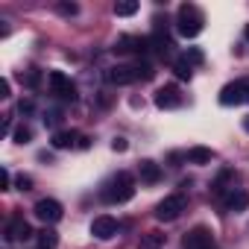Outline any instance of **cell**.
<instances>
[{
	"label": "cell",
	"instance_id": "3957f363",
	"mask_svg": "<svg viewBox=\"0 0 249 249\" xmlns=\"http://www.w3.org/2000/svg\"><path fill=\"white\" fill-rule=\"evenodd\" d=\"M182 211H185V196H182V194H170V196H164V199L156 205V220L173 223V220L182 217Z\"/></svg>",
	"mask_w": 249,
	"mask_h": 249
},
{
	"label": "cell",
	"instance_id": "8fae6325",
	"mask_svg": "<svg viewBox=\"0 0 249 249\" xmlns=\"http://www.w3.org/2000/svg\"><path fill=\"white\" fill-rule=\"evenodd\" d=\"M117 53H147L150 50V38H138V36H123L114 44Z\"/></svg>",
	"mask_w": 249,
	"mask_h": 249
},
{
	"label": "cell",
	"instance_id": "ac0fdd59",
	"mask_svg": "<svg viewBox=\"0 0 249 249\" xmlns=\"http://www.w3.org/2000/svg\"><path fill=\"white\" fill-rule=\"evenodd\" d=\"M173 73H176L179 79H191V76H194V65L182 56V59H176V62H173Z\"/></svg>",
	"mask_w": 249,
	"mask_h": 249
},
{
	"label": "cell",
	"instance_id": "44dd1931",
	"mask_svg": "<svg viewBox=\"0 0 249 249\" xmlns=\"http://www.w3.org/2000/svg\"><path fill=\"white\" fill-rule=\"evenodd\" d=\"M150 44H153V47H156L161 56H164V53H170V47H173V41H170L167 36H161V33H156V36L150 38Z\"/></svg>",
	"mask_w": 249,
	"mask_h": 249
},
{
	"label": "cell",
	"instance_id": "52a82bcc",
	"mask_svg": "<svg viewBox=\"0 0 249 249\" xmlns=\"http://www.w3.org/2000/svg\"><path fill=\"white\" fill-rule=\"evenodd\" d=\"M33 211H36V217H38L41 223H47V226H50V223H59L62 214H65V211H62V202H56V199H38Z\"/></svg>",
	"mask_w": 249,
	"mask_h": 249
},
{
	"label": "cell",
	"instance_id": "4fadbf2b",
	"mask_svg": "<svg viewBox=\"0 0 249 249\" xmlns=\"http://www.w3.org/2000/svg\"><path fill=\"white\" fill-rule=\"evenodd\" d=\"M226 208H229V211H234V214L246 211V208H249V194H246V191H240V188H234V191L226 196Z\"/></svg>",
	"mask_w": 249,
	"mask_h": 249
},
{
	"label": "cell",
	"instance_id": "6da1fadb",
	"mask_svg": "<svg viewBox=\"0 0 249 249\" xmlns=\"http://www.w3.org/2000/svg\"><path fill=\"white\" fill-rule=\"evenodd\" d=\"M103 196H106V202H129V199L135 196V179H132V173L120 170V173L108 182V188L103 191Z\"/></svg>",
	"mask_w": 249,
	"mask_h": 249
},
{
	"label": "cell",
	"instance_id": "2e32d148",
	"mask_svg": "<svg viewBox=\"0 0 249 249\" xmlns=\"http://www.w3.org/2000/svg\"><path fill=\"white\" fill-rule=\"evenodd\" d=\"M191 164H208L211 159H214V153L208 150V147H194V150H188V156H185Z\"/></svg>",
	"mask_w": 249,
	"mask_h": 249
},
{
	"label": "cell",
	"instance_id": "d6a6232c",
	"mask_svg": "<svg viewBox=\"0 0 249 249\" xmlns=\"http://www.w3.org/2000/svg\"><path fill=\"white\" fill-rule=\"evenodd\" d=\"M246 38H249V24H246Z\"/></svg>",
	"mask_w": 249,
	"mask_h": 249
},
{
	"label": "cell",
	"instance_id": "1f68e13d",
	"mask_svg": "<svg viewBox=\"0 0 249 249\" xmlns=\"http://www.w3.org/2000/svg\"><path fill=\"white\" fill-rule=\"evenodd\" d=\"M243 129H246V132H249V117H246V120H243Z\"/></svg>",
	"mask_w": 249,
	"mask_h": 249
},
{
	"label": "cell",
	"instance_id": "cb8c5ba5",
	"mask_svg": "<svg viewBox=\"0 0 249 249\" xmlns=\"http://www.w3.org/2000/svg\"><path fill=\"white\" fill-rule=\"evenodd\" d=\"M30 141H33V129L18 126V129H15V144H30Z\"/></svg>",
	"mask_w": 249,
	"mask_h": 249
},
{
	"label": "cell",
	"instance_id": "d6986e66",
	"mask_svg": "<svg viewBox=\"0 0 249 249\" xmlns=\"http://www.w3.org/2000/svg\"><path fill=\"white\" fill-rule=\"evenodd\" d=\"M138 12V3L135 0H120V3H114V15L117 18H129V15H135Z\"/></svg>",
	"mask_w": 249,
	"mask_h": 249
},
{
	"label": "cell",
	"instance_id": "4316f807",
	"mask_svg": "<svg viewBox=\"0 0 249 249\" xmlns=\"http://www.w3.org/2000/svg\"><path fill=\"white\" fill-rule=\"evenodd\" d=\"M15 188H18V191H30V188H33V179H30V176H24V173H21V176H18V179H15Z\"/></svg>",
	"mask_w": 249,
	"mask_h": 249
},
{
	"label": "cell",
	"instance_id": "5bb4252c",
	"mask_svg": "<svg viewBox=\"0 0 249 249\" xmlns=\"http://www.w3.org/2000/svg\"><path fill=\"white\" fill-rule=\"evenodd\" d=\"M138 173H141V182H147V185H156V182L161 179V167H159L156 161H150V159H144V161H141Z\"/></svg>",
	"mask_w": 249,
	"mask_h": 249
},
{
	"label": "cell",
	"instance_id": "7c38bea8",
	"mask_svg": "<svg viewBox=\"0 0 249 249\" xmlns=\"http://www.w3.org/2000/svg\"><path fill=\"white\" fill-rule=\"evenodd\" d=\"M156 106H159V108H179V106H182V94H179V88H176V85H164V88H159V94H156Z\"/></svg>",
	"mask_w": 249,
	"mask_h": 249
},
{
	"label": "cell",
	"instance_id": "ffe728a7",
	"mask_svg": "<svg viewBox=\"0 0 249 249\" xmlns=\"http://www.w3.org/2000/svg\"><path fill=\"white\" fill-rule=\"evenodd\" d=\"M56 243H59V234H56L53 229L38 231V246H41V249H56Z\"/></svg>",
	"mask_w": 249,
	"mask_h": 249
},
{
	"label": "cell",
	"instance_id": "9a60e30c",
	"mask_svg": "<svg viewBox=\"0 0 249 249\" xmlns=\"http://www.w3.org/2000/svg\"><path fill=\"white\" fill-rule=\"evenodd\" d=\"M138 249H164V234H161V231H147V234H141Z\"/></svg>",
	"mask_w": 249,
	"mask_h": 249
},
{
	"label": "cell",
	"instance_id": "5b68a950",
	"mask_svg": "<svg viewBox=\"0 0 249 249\" xmlns=\"http://www.w3.org/2000/svg\"><path fill=\"white\" fill-rule=\"evenodd\" d=\"M182 246H185V249H214V234H211V229H205V226H194V229L185 234Z\"/></svg>",
	"mask_w": 249,
	"mask_h": 249
},
{
	"label": "cell",
	"instance_id": "7402d4cb",
	"mask_svg": "<svg viewBox=\"0 0 249 249\" xmlns=\"http://www.w3.org/2000/svg\"><path fill=\"white\" fill-rule=\"evenodd\" d=\"M229 179H234V173H231V170H223V173L217 176V182H214V194H217V196H223V194L229 191V188H226V185H229Z\"/></svg>",
	"mask_w": 249,
	"mask_h": 249
},
{
	"label": "cell",
	"instance_id": "f1b7e54d",
	"mask_svg": "<svg viewBox=\"0 0 249 249\" xmlns=\"http://www.w3.org/2000/svg\"><path fill=\"white\" fill-rule=\"evenodd\" d=\"M33 108H36V106H33L30 100H21V103H18V111H21V114H33Z\"/></svg>",
	"mask_w": 249,
	"mask_h": 249
},
{
	"label": "cell",
	"instance_id": "83f0119b",
	"mask_svg": "<svg viewBox=\"0 0 249 249\" xmlns=\"http://www.w3.org/2000/svg\"><path fill=\"white\" fill-rule=\"evenodd\" d=\"M126 147H129L126 138H114V141H111V150H114V153H126Z\"/></svg>",
	"mask_w": 249,
	"mask_h": 249
},
{
	"label": "cell",
	"instance_id": "4dcf8cb0",
	"mask_svg": "<svg viewBox=\"0 0 249 249\" xmlns=\"http://www.w3.org/2000/svg\"><path fill=\"white\" fill-rule=\"evenodd\" d=\"M44 123H50V126H56V123H59V111H50V114L44 117Z\"/></svg>",
	"mask_w": 249,
	"mask_h": 249
},
{
	"label": "cell",
	"instance_id": "277c9868",
	"mask_svg": "<svg viewBox=\"0 0 249 249\" xmlns=\"http://www.w3.org/2000/svg\"><path fill=\"white\" fill-rule=\"evenodd\" d=\"M47 82H50V91L62 100H76V85L62 73V71H50L47 73Z\"/></svg>",
	"mask_w": 249,
	"mask_h": 249
},
{
	"label": "cell",
	"instance_id": "484cf974",
	"mask_svg": "<svg viewBox=\"0 0 249 249\" xmlns=\"http://www.w3.org/2000/svg\"><path fill=\"white\" fill-rule=\"evenodd\" d=\"M9 188H12V176L6 167H0V191H9Z\"/></svg>",
	"mask_w": 249,
	"mask_h": 249
},
{
	"label": "cell",
	"instance_id": "e0dca14e",
	"mask_svg": "<svg viewBox=\"0 0 249 249\" xmlns=\"http://www.w3.org/2000/svg\"><path fill=\"white\" fill-rule=\"evenodd\" d=\"M73 141H76V132H53V150H68V147H73Z\"/></svg>",
	"mask_w": 249,
	"mask_h": 249
},
{
	"label": "cell",
	"instance_id": "603a6c76",
	"mask_svg": "<svg viewBox=\"0 0 249 249\" xmlns=\"http://www.w3.org/2000/svg\"><path fill=\"white\" fill-rule=\"evenodd\" d=\"M56 12L65 15V18H73V15L79 12V6H76V3H56Z\"/></svg>",
	"mask_w": 249,
	"mask_h": 249
},
{
	"label": "cell",
	"instance_id": "9c48e42d",
	"mask_svg": "<svg viewBox=\"0 0 249 249\" xmlns=\"http://www.w3.org/2000/svg\"><path fill=\"white\" fill-rule=\"evenodd\" d=\"M91 234H94L97 240H108V237H114V234H117V220L108 217V214L94 217V223H91Z\"/></svg>",
	"mask_w": 249,
	"mask_h": 249
},
{
	"label": "cell",
	"instance_id": "8992f818",
	"mask_svg": "<svg viewBox=\"0 0 249 249\" xmlns=\"http://www.w3.org/2000/svg\"><path fill=\"white\" fill-rule=\"evenodd\" d=\"M246 79H237V82H229L223 91H220V106H240L246 103Z\"/></svg>",
	"mask_w": 249,
	"mask_h": 249
},
{
	"label": "cell",
	"instance_id": "f546056e",
	"mask_svg": "<svg viewBox=\"0 0 249 249\" xmlns=\"http://www.w3.org/2000/svg\"><path fill=\"white\" fill-rule=\"evenodd\" d=\"M9 91H12V85H9V79H3L0 82V97H9Z\"/></svg>",
	"mask_w": 249,
	"mask_h": 249
},
{
	"label": "cell",
	"instance_id": "30bf717a",
	"mask_svg": "<svg viewBox=\"0 0 249 249\" xmlns=\"http://www.w3.org/2000/svg\"><path fill=\"white\" fill-rule=\"evenodd\" d=\"M33 234H36L33 226H30L24 217H15V220L6 223V234H3V237H6V240H30Z\"/></svg>",
	"mask_w": 249,
	"mask_h": 249
},
{
	"label": "cell",
	"instance_id": "d4e9b609",
	"mask_svg": "<svg viewBox=\"0 0 249 249\" xmlns=\"http://www.w3.org/2000/svg\"><path fill=\"white\" fill-rule=\"evenodd\" d=\"M185 59H188L191 65H202V59H205V56H202V50H199V47H188Z\"/></svg>",
	"mask_w": 249,
	"mask_h": 249
},
{
	"label": "cell",
	"instance_id": "7a4b0ae2",
	"mask_svg": "<svg viewBox=\"0 0 249 249\" xmlns=\"http://www.w3.org/2000/svg\"><path fill=\"white\" fill-rule=\"evenodd\" d=\"M202 24H205V18H202V12H199L194 3L179 6V18H176V30H179V36H185V38H196V36L202 33Z\"/></svg>",
	"mask_w": 249,
	"mask_h": 249
},
{
	"label": "cell",
	"instance_id": "ba28073f",
	"mask_svg": "<svg viewBox=\"0 0 249 249\" xmlns=\"http://www.w3.org/2000/svg\"><path fill=\"white\" fill-rule=\"evenodd\" d=\"M106 79L111 85H132L138 79V68L135 65H114V68L106 71Z\"/></svg>",
	"mask_w": 249,
	"mask_h": 249
}]
</instances>
